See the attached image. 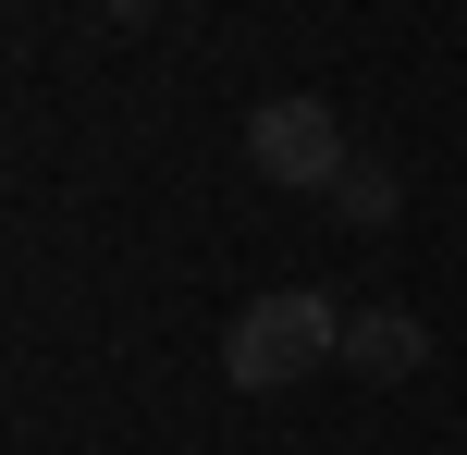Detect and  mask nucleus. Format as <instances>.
Masks as SVG:
<instances>
[{
  "instance_id": "obj_1",
  "label": "nucleus",
  "mask_w": 467,
  "mask_h": 455,
  "mask_svg": "<svg viewBox=\"0 0 467 455\" xmlns=\"http://www.w3.org/2000/svg\"><path fill=\"white\" fill-rule=\"evenodd\" d=\"M345 320H357V308H332L320 284H271V295L222 333V369H234L246 394H283V382H307V369L345 357Z\"/></svg>"
},
{
  "instance_id": "obj_2",
  "label": "nucleus",
  "mask_w": 467,
  "mask_h": 455,
  "mask_svg": "<svg viewBox=\"0 0 467 455\" xmlns=\"http://www.w3.org/2000/svg\"><path fill=\"white\" fill-rule=\"evenodd\" d=\"M246 160L271 172V185H296V197H332L345 185V123H332V98H258V123H246Z\"/></svg>"
},
{
  "instance_id": "obj_3",
  "label": "nucleus",
  "mask_w": 467,
  "mask_h": 455,
  "mask_svg": "<svg viewBox=\"0 0 467 455\" xmlns=\"http://www.w3.org/2000/svg\"><path fill=\"white\" fill-rule=\"evenodd\" d=\"M345 369H357V382H419V369H431L419 308H357L345 320Z\"/></svg>"
},
{
  "instance_id": "obj_4",
  "label": "nucleus",
  "mask_w": 467,
  "mask_h": 455,
  "mask_svg": "<svg viewBox=\"0 0 467 455\" xmlns=\"http://www.w3.org/2000/svg\"><path fill=\"white\" fill-rule=\"evenodd\" d=\"M394 172H381V160H345V185H332V222H345V234H381V222H394Z\"/></svg>"
},
{
  "instance_id": "obj_5",
  "label": "nucleus",
  "mask_w": 467,
  "mask_h": 455,
  "mask_svg": "<svg viewBox=\"0 0 467 455\" xmlns=\"http://www.w3.org/2000/svg\"><path fill=\"white\" fill-rule=\"evenodd\" d=\"M99 13H111V25H148V13H161V0H99Z\"/></svg>"
}]
</instances>
